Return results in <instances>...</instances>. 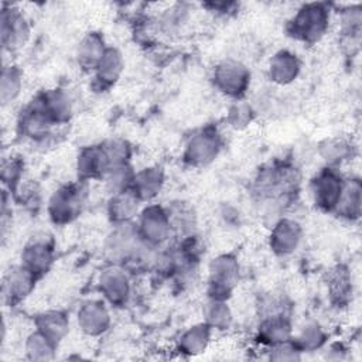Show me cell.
<instances>
[{"mask_svg":"<svg viewBox=\"0 0 362 362\" xmlns=\"http://www.w3.org/2000/svg\"><path fill=\"white\" fill-rule=\"evenodd\" d=\"M23 90V72L14 65H3L0 75V102L3 106L14 103Z\"/></svg>","mask_w":362,"mask_h":362,"instance_id":"cell-30","label":"cell"},{"mask_svg":"<svg viewBox=\"0 0 362 362\" xmlns=\"http://www.w3.org/2000/svg\"><path fill=\"white\" fill-rule=\"evenodd\" d=\"M88 182L71 181L58 187L48 199L47 211L55 225H68L83 211L88 201Z\"/></svg>","mask_w":362,"mask_h":362,"instance_id":"cell-3","label":"cell"},{"mask_svg":"<svg viewBox=\"0 0 362 362\" xmlns=\"http://www.w3.org/2000/svg\"><path fill=\"white\" fill-rule=\"evenodd\" d=\"M24 178V160L18 154H10L1 160V181L13 191Z\"/></svg>","mask_w":362,"mask_h":362,"instance_id":"cell-36","label":"cell"},{"mask_svg":"<svg viewBox=\"0 0 362 362\" xmlns=\"http://www.w3.org/2000/svg\"><path fill=\"white\" fill-rule=\"evenodd\" d=\"M255 116V112L249 103H245L243 100H235V103L229 107L226 120L229 126L235 129H243L246 127Z\"/></svg>","mask_w":362,"mask_h":362,"instance_id":"cell-39","label":"cell"},{"mask_svg":"<svg viewBox=\"0 0 362 362\" xmlns=\"http://www.w3.org/2000/svg\"><path fill=\"white\" fill-rule=\"evenodd\" d=\"M58 345L48 339L45 335L34 329L25 337L24 341V355L25 359L33 362L52 361L57 355Z\"/></svg>","mask_w":362,"mask_h":362,"instance_id":"cell-29","label":"cell"},{"mask_svg":"<svg viewBox=\"0 0 362 362\" xmlns=\"http://www.w3.org/2000/svg\"><path fill=\"white\" fill-rule=\"evenodd\" d=\"M133 175H134V170L129 164V165L109 170L106 175L102 178V181H105V189L107 191V194L113 195L116 192L130 188Z\"/></svg>","mask_w":362,"mask_h":362,"instance_id":"cell-37","label":"cell"},{"mask_svg":"<svg viewBox=\"0 0 362 362\" xmlns=\"http://www.w3.org/2000/svg\"><path fill=\"white\" fill-rule=\"evenodd\" d=\"M204 7L209 8V11H214L216 14H229L233 11V8L238 6L236 3H226V1H219V3H205L202 4Z\"/></svg>","mask_w":362,"mask_h":362,"instance_id":"cell-40","label":"cell"},{"mask_svg":"<svg viewBox=\"0 0 362 362\" xmlns=\"http://www.w3.org/2000/svg\"><path fill=\"white\" fill-rule=\"evenodd\" d=\"M106 49H107V45L100 33L98 31L86 33L79 41L75 51V59L78 66L82 71L92 74L98 66L99 61L102 59V57L105 55Z\"/></svg>","mask_w":362,"mask_h":362,"instance_id":"cell-24","label":"cell"},{"mask_svg":"<svg viewBox=\"0 0 362 362\" xmlns=\"http://www.w3.org/2000/svg\"><path fill=\"white\" fill-rule=\"evenodd\" d=\"M300 175L297 168L287 161H274L262 168L253 182L255 195L262 201L281 204L297 191Z\"/></svg>","mask_w":362,"mask_h":362,"instance_id":"cell-1","label":"cell"},{"mask_svg":"<svg viewBox=\"0 0 362 362\" xmlns=\"http://www.w3.org/2000/svg\"><path fill=\"white\" fill-rule=\"evenodd\" d=\"M356 150L352 140L342 136H332L318 143V154L328 167L338 168L354 158Z\"/></svg>","mask_w":362,"mask_h":362,"instance_id":"cell-28","label":"cell"},{"mask_svg":"<svg viewBox=\"0 0 362 362\" xmlns=\"http://www.w3.org/2000/svg\"><path fill=\"white\" fill-rule=\"evenodd\" d=\"M327 291L331 304L337 308L346 307L352 301V274L345 264H337L328 272Z\"/></svg>","mask_w":362,"mask_h":362,"instance_id":"cell-23","label":"cell"},{"mask_svg":"<svg viewBox=\"0 0 362 362\" xmlns=\"http://www.w3.org/2000/svg\"><path fill=\"white\" fill-rule=\"evenodd\" d=\"M331 8L327 3H305L287 23V33L296 41L313 45L328 31Z\"/></svg>","mask_w":362,"mask_h":362,"instance_id":"cell-2","label":"cell"},{"mask_svg":"<svg viewBox=\"0 0 362 362\" xmlns=\"http://www.w3.org/2000/svg\"><path fill=\"white\" fill-rule=\"evenodd\" d=\"M40 279L21 263L11 266L1 280V297L7 307H16L23 303L35 288Z\"/></svg>","mask_w":362,"mask_h":362,"instance_id":"cell-13","label":"cell"},{"mask_svg":"<svg viewBox=\"0 0 362 362\" xmlns=\"http://www.w3.org/2000/svg\"><path fill=\"white\" fill-rule=\"evenodd\" d=\"M37 95L54 124H66L74 116V100L68 90L62 88H51L40 90Z\"/></svg>","mask_w":362,"mask_h":362,"instance_id":"cell-20","label":"cell"},{"mask_svg":"<svg viewBox=\"0 0 362 362\" xmlns=\"http://www.w3.org/2000/svg\"><path fill=\"white\" fill-rule=\"evenodd\" d=\"M165 184V173L160 165H148L134 171L130 189L141 202H151L158 197Z\"/></svg>","mask_w":362,"mask_h":362,"instance_id":"cell-19","label":"cell"},{"mask_svg":"<svg viewBox=\"0 0 362 362\" xmlns=\"http://www.w3.org/2000/svg\"><path fill=\"white\" fill-rule=\"evenodd\" d=\"M291 337L293 327L288 314H277L260 318L256 331V339L262 346L269 348L291 339Z\"/></svg>","mask_w":362,"mask_h":362,"instance_id":"cell-22","label":"cell"},{"mask_svg":"<svg viewBox=\"0 0 362 362\" xmlns=\"http://www.w3.org/2000/svg\"><path fill=\"white\" fill-rule=\"evenodd\" d=\"M240 279V264L232 253L215 256L208 264L206 294L208 298L229 300Z\"/></svg>","mask_w":362,"mask_h":362,"instance_id":"cell-4","label":"cell"},{"mask_svg":"<svg viewBox=\"0 0 362 362\" xmlns=\"http://www.w3.org/2000/svg\"><path fill=\"white\" fill-rule=\"evenodd\" d=\"M212 332V328L204 321L191 325L177 339V351L187 358L204 354L211 344Z\"/></svg>","mask_w":362,"mask_h":362,"instance_id":"cell-26","label":"cell"},{"mask_svg":"<svg viewBox=\"0 0 362 362\" xmlns=\"http://www.w3.org/2000/svg\"><path fill=\"white\" fill-rule=\"evenodd\" d=\"M55 260L54 242L47 235L31 238L20 253V263L33 272L38 279H42L52 267Z\"/></svg>","mask_w":362,"mask_h":362,"instance_id":"cell-14","label":"cell"},{"mask_svg":"<svg viewBox=\"0 0 362 362\" xmlns=\"http://www.w3.org/2000/svg\"><path fill=\"white\" fill-rule=\"evenodd\" d=\"M361 209H362L361 180L358 177L345 178L341 197L332 214H335L338 218L344 221L355 222L361 218Z\"/></svg>","mask_w":362,"mask_h":362,"instance_id":"cell-25","label":"cell"},{"mask_svg":"<svg viewBox=\"0 0 362 362\" xmlns=\"http://www.w3.org/2000/svg\"><path fill=\"white\" fill-rule=\"evenodd\" d=\"M141 204L143 202L130 188L109 195L106 205L107 218L113 225L134 222V218H137L141 211Z\"/></svg>","mask_w":362,"mask_h":362,"instance_id":"cell-21","label":"cell"},{"mask_svg":"<svg viewBox=\"0 0 362 362\" xmlns=\"http://www.w3.org/2000/svg\"><path fill=\"white\" fill-rule=\"evenodd\" d=\"M98 288L110 307H124L132 297V273L120 264L109 263L99 273Z\"/></svg>","mask_w":362,"mask_h":362,"instance_id":"cell-9","label":"cell"},{"mask_svg":"<svg viewBox=\"0 0 362 362\" xmlns=\"http://www.w3.org/2000/svg\"><path fill=\"white\" fill-rule=\"evenodd\" d=\"M293 341L303 354L314 352L322 349L327 345L328 334L320 322L310 321L300 329V332L296 337H293Z\"/></svg>","mask_w":362,"mask_h":362,"instance_id":"cell-33","label":"cell"},{"mask_svg":"<svg viewBox=\"0 0 362 362\" xmlns=\"http://www.w3.org/2000/svg\"><path fill=\"white\" fill-rule=\"evenodd\" d=\"M75 170L78 180L90 181V180H102L109 171L107 161L102 151L100 143L85 146L78 151L75 160Z\"/></svg>","mask_w":362,"mask_h":362,"instance_id":"cell-18","label":"cell"},{"mask_svg":"<svg viewBox=\"0 0 362 362\" xmlns=\"http://www.w3.org/2000/svg\"><path fill=\"white\" fill-rule=\"evenodd\" d=\"M136 226L141 239L154 247H161L173 236L168 209L164 205L148 202L141 208Z\"/></svg>","mask_w":362,"mask_h":362,"instance_id":"cell-7","label":"cell"},{"mask_svg":"<svg viewBox=\"0 0 362 362\" xmlns=\"http://www.w3.org/2000/svg\"><path fill=\"white\" fill-rule=\"evenodd\" d=\"M204 322H206L212 331H226L233 324V313L228 304V300L208 298L204 305Z\"/></svg>","mask_w":362,"mask_h":362,"instance_id":"cell-31","label":"cell"},{"mask_svg":"<svg viewBox=\"0 0 362 362\" xmlns=\"http://www.w3.org/2000/svg\"><path fill=\"white\" fill-rule=\"evenodd\" d=\"M266 352H267V358L270 361H279V362H281V361L283 362H294V361H300L303 358V352L293 341V337H291V339H287L284 342H280V344L266 348Z\"/></svg>","mask_w":362,"mask_h":362,"instance_id":"cell-38","label":"cell"},{"mask_svg":"<svg viewBox=\"0 0 362 362\" xmlns=\"http://www.w3.org/2000/svg\"><path fill=\"white\" fill-rule=\"evenodd\" d=\"M339 24L342 37L348 42H358L359 44V34H361V24H362V10L359 4L348 6L341 10L339 14Z\"/></svg>","mask_w":362,"mask_h":362,"instance_id":"cell-35","label":"cell"},{"mask_svg":"<svg viewBox=\"0 0 362 362\" xmlns=\"http://www.w3.org/2000/svg\"><path fill=\"white\" fill-rule=\"evenodd\" d=\"M124 71V57L116 47H107L105 55L92 72V86L98 92L109 90L117 83Z\"/></svg>","mask_w":362,"mask_h":362,"instance_id":"cell-16","label":"cell"},{"mask_svg":"<svg viewBox=\"0 0 362 362\" xmlns=\"http://www.w3.org/2000/svg\"><path fill=\"white\" fill-rule=\"evenodd\" d=\"M223 147L222 133L215 126H205L192 133L184 147L182 160L194 168L206 167L216 160Z\"/></svg>","mask_w":362,"mask_h":362,"instance_id":"cell-6","label":"cell"},{"mask_svg":"<svg viewBox=\"0 0 362 362\" xmlns=\"http://www.w3.org/2000/svg\"><path fill=\"white\" fill-rule=\"evenodd\" d=\"M345 178L338 168L325 165L311 180L314 205L322 212H334L342 192Z\"/></svg>","mask_w":362,"mask_h":362,"instance_id":"cell-10","label":"cell"},{"mask_svg":"<svg viewBox=\"0 0 362 362\" xmlns=\"http://www.w3.org/2000/svg\"><path fill=\"white\" fill-rule=\"evenodd\" d=\"M102 151L105 154V158L107 161L109 170L129 165L132 156H133V148L132 144L122 137H112L100 143Z\"/></svg>","mask_w":362,"mask_h":362,"instance_id":"cell-34","label":"cell"},{"mask_svg":"<svg viewBox=\"0 0 362 362\" xmlns=\"http://www.w3.org/2000/svg\"><path fill=\"white\" fill-rule=\"evenodd\" d=\"M250 69L238 58L221 59L212 71L214 86L233 100H242L250 86Z\"/></svg>","mask_w":362,"mask_h":362,"instance_id":"cell-5","label":"cell"},{"mask_svg":"<svg viewBox=\"0 0 362 362\" xmlns=\"http://www.w3.org/2000/svg\"><path fill=\"white\" fill-rule=\"evenodd\" d=\"M171 226H173V235H177L178 238L192 235L195 233V214L194 209L185 204V202H174L173 205L167 206Z\"/></svg>","mask_w":362,"mask_h":362,"instance_id":"cell-32","label":"cell"},{"mask_svg":"<svg viewBox=\"0 0 362 362\" xmlns=\"http://www.w3.org/2000/svg\"><path fill=\"white\" fill-rule=\"evenodd\" d=\"M110 305L102 298L85 300L76 311V325L79 331L89 337L98 338L106 334L112 327Z\"/></svg>","mask_w":362,"mask_h":362,"instance_id":"cell-12","label":"cell"},{"mask_svg":"<svg viewBox=\"0 0 362 362\" xmlns=\"http://www.w3.org/2000/svg\"><path fill=\"white\" fill-rule=\"evenodd\" d=\"M54 124L45 112L38 95H35L27 105H24L17 117L18 133L33 143H45L54 136Z\"/></svg>","mask_w":362,"mask_h":362,"instance_id":"cell-8","label":"cell"},{"mask_svg":"<svg viewBox=\"0 0 362 362\" xmlns=\"http://www.w3.org/2000/svg\"><path fill=\"white\" fill-rule=\"evenodd\" d=\"M303 239V228L293 218H279L269 235V247L276 256L284 257L293 255Z\"/></svg>","mask_w":362,"mask_h":362,"instance_id":"cell-15","label":"cell"},{"mask_svg":"<svg viewBox=\"0 0 362 362\" xmlns=\"http://www.w3.org/2000/svg\"><path fill=\"white\" fill-rule=\"evenodd\" d=\"M34 329L59 345L69 332V315L62 310H47L34 317Z\"/></svg>","mask_w":362,"mask_h":362,"instance_id":"cell-27","label":"cell"},{"mask_svg":"<svg viewBox=\"0 0 362 362\" xmlns=\"http://www.w3.org/2000/svg\"><path fill=\"white\" fill-rule=\"evenodd\" d=\"M300 72L301 59L290 49H279L267 62V76L279 86L293 83L298 78Z\"/></svg>","mask_w":362,"mask_h":362,"instance_id":"cell-17","label":"cell"},{"mask_svg":"<svg viewBox=\"0 0 362 362\" xmlns=\"http://www.w3.org/2000/svg\"><path fill=\"white\" fill-rule=\"evenodd\" d=\"M31 34V27L20 8L4 3L0 16V37L4 51L14 52L23 48Z\"/></svg>","mask_w":362,"mask_h":362,"instance_id":"cell-11","label":"cell"}]
</instances>
